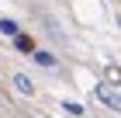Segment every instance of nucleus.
<instances>
[{
	"label": "nucleus",
	"mask_w": 121,
	"mask_h": 118,
	"mask_svg": "<svg viewBox=\"0 0 121 118\" xmlns=\"http://www.w3.org/2000/svg\"><path fill=\"white\" fill-rule=\"evenodd\" d=\"M93 97L100 101V104H107L111 111H118V115H121V97L107 87V83H93Z\"/></svg>",
	"instance_id": "1"
},
{
	"label": "nucleus",
	"mask_w": 121,
	"mask_h": 118,
	"mask_svg": "<svg viewBox=\"0 0 121 118\" xmlns=\"http://www.w3.org/2000/svg\"><path fill=\"white\" fill-rule=\"evenodd\" d=\"M31 63L42 66V70H59V56H52L48 49H35L31 52Z\"/></svg>",
	"instance_id": "2"
},
{
	"label": "nucleus",
	"mask_w": 121,
	"mask_h": 118,
	"mask_svg": "<svg viewBox=\"0 0 121 118\" xmlns=\"http://www.w3.org/2000/svg\"><path fill=\"white\" fill-rule=\"evenodd\" d=\"M14 90H17L21 97H35V94H38V87L31 83V76H28V73H14Z\"/></svg>",
	"instance_id": "3"
},
{
	"label": "nucleus",
	"mask_w": 121,
	"mask_h": 118,
	"mask_svg": "<svg viewBox=\"0 0 121 118\" xmlns=\"http://www.w3.org/2000/svg\"><path fill=\"white\" fill-rule=\"evenodd\" d=\"M35 38H31V35H24V31H21V35L17 38H14V52H24V56H31V52H35Z\"/></svg>",
	"instance_id": "4"
},
{
	"label": "nucleus",
	"mask_w": 121,
	"mask_h": 118,
	"mask_svg": "<svg viewBox=\"0 0 121 118\" xmlns=\"http://www.w3.org/2000/svg\"><path fill=\"white\" fill-rule=\"evenodd\" d=\"M0 35L14 42V38L21 35V24H17V21H10V18H0Z\"/></svg>",
	"instance_id": "5"
},
{
	"label": "nucleus",
	"mask_w": 121,
	"mask_h": 118,
	"mask_svg": "<svg viewBox=\"0 0 121 118\" xmlns=\"http://www.w3.org/2000/svg\"><path fill=\"white\" fill-rule=\"evenodd\" d=\"M62 111H66V115H73V118H83V115H86V108L80 104V101H62Z\"/></svg>",
	"instance_id": "6"
},
{
	"label": "nucleus",
	"mask_w": 121,
	"mask_h": 118,
	"mask_svg": "<svg viewBox=\"0 0 121 118\" xmlns=\"http://www.w3.org/2000/svg\"><path fill=\"white\" fill-rule=\"evenodd\" d=\"M107 80H111L107 87H121V70L118 66H107Z\"/></svg>",
	"instance_id": "7"
},
{
	"label": "nucleus",
	"mask_w": 121,
	"mask_h": 118,
	"mask_svg": "<svg viewBox=\"0 0 121 118\" xmlns=\"http://www.w3.org/2000/svg\"><path fill=\"white\" fill-rule=\"evenodd\" d=\"M28 118H42V115H28Z\"/></svg>",
	"instance_id": "8"
}]
</instances>
